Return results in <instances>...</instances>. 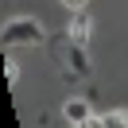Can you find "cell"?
<instances>
[{
	"label": "cell",
	"mask_w": 128,
	"mask_h": 128,
	"mask_svg": "<svg viewBox=\"0 0 128 128\" xmlns=\"http://www.w3.org/2000/svg\"><path fill=\"white\" fill-rule=\"evenodd\" d=\"M43 39H47V31H43V24L31 20V16L8 20V27H4V47H39Z\"/></svg>",
	"instance_id": "cell-1"
},
{
	"label": "cell",
	"mask_w": 128,
	"mask_h": 128,
	"mask_svg": "<svg viewBox=\"0 0 128 128\" xmlns=\"http://www.w3.org/2000/svg\"><path fill=\"white\" fill-rule=\"evenodd\" d=\"M89 35H93V20H89V12H74V20H70V43H74V47H86Z\"/></svg>",
	"instance_id": "cell-2"
},
{
	"label": "cell",
	"mask_w": 128,
	"mask_h": 128,
	"mask_svg": "<svg viewBox=\"0 0 128 128\" xmlns=\"http://www.w3.org/2000/svg\"><path fill=\"white\" fill-rule=\"evenodd\" d=\"M62 116L70 120V124H86L93 112H89V101H86V97H74V101H66V105H62Z\"/></svg>",
	"instance_id": "cell-3"
},
{
	"label": "cell",
	"mask_w": 128,
	"mask_h": 128,
	"mask_svg": "<svg viewBox=\"0 0 128 128\" xmlns=\"http://www.w3.org/2000/svg\"><path fill=\"white\" fill-rule=\"evenodd\" d=\"M70 66L78 74H89V58H86V47H74L70 43Z\"/></svg>",
	"instance_id": "cell-4"
},
{
	"label": "cell",
	"mask_w": 128,
	"mask_h": 128,
	"mask_svg": "<svg viewBox=\"0 0 128 128\" xmlns=\"http://www.w3.org/2000/svg\"><path fill=\"white\" fill-rule=\"evenodd\" d=\"M105 128H128V112H105Z\"/></svg>",
	"instance_id": "cell-5"
},
{
	"label": "cell",
	"mask_w": 128,
	"mask_h": 128,
	"mask_svg": "<svg viewBox=\"0 0 128 128\" xmlns=\"http://www.w3.org/2000/svg\"><path fill=\"white\" fill-rule=\"evenodd\" d=\"M62 4H66L70 12H86V4H89V0H62Z\"/></svg>",
	"instance_id": "cell-6"
},
{
	"label": "cell",
	"mask_w": 128,
	"mask_h": 128,
	"mask_svg": "<svg viewBox=\"0 0 128 128\" xmlns=\"http://www.w3.org/2000/svg\"><path fill=\"white\" fill-rule=\"evenodd\" d=\"M78 128H105V116H89L86 124H78Z\"/></svg>",
	"instance_id": "cell-7"
}]
</instances>
